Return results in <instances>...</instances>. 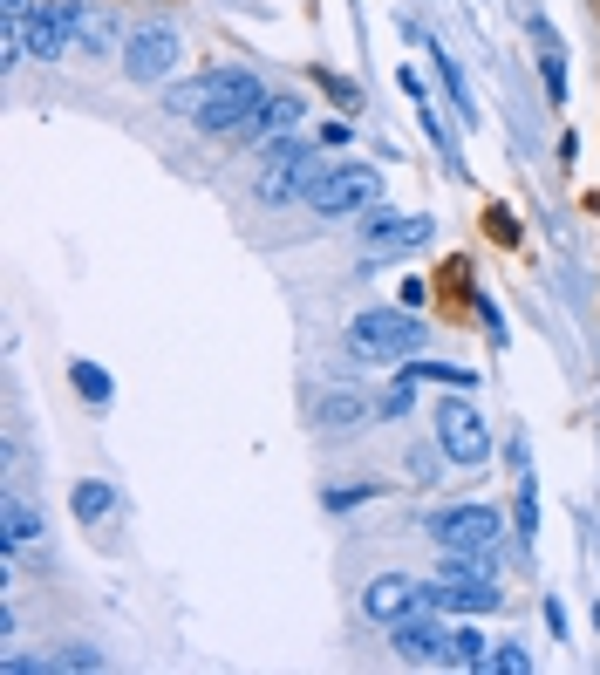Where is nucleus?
Returning <instances> with one entry per match:
<instances>
[{
	"label": "nucleus",
	"instance_id": "obj_15",
	"mask_svg": "<svg viewBox=\"0 0 600 675\" xmlns=\"http://www.w3.org/2000/svg\"><path fill=\"white\" fill-rule=\"evenodd\" d=\"M35 539H41V519L28 512V498H21V491H7V498H0V553L14 560V553H28Z\"/></svg>",
	"mask_w": 600,
	"mask_h": 675
},
{
	"label": "nucleus",
	"instance_id": "obj_10",
	"mask_svg": "<svg viewBox=\"0 0 600 675\" xmlns=\"http://www.w3.org/2000/svg\"><path fill=\"white\" fill-rule=\"evenodd\" d=\"M430 232H437L430 212H382V205H375L369 219H362V246H369V253H410Z\"/></svg>",
	"mask_w": 600,
	"mask_h": 675
},
{
	"label": "nucleus",
	"instance_id": "obj_2",
	"mask_svg": "<svg viewBox=\"0 0 600 675\" xmlns=\"http://www.w3.org/2000/svg\"><path fill=\"white\" fill-rule=\"evenodd\" d=\"M321 178H328V164H321V150H314V144L273 137V144H266L260 178H253V198H260V205H307Z\"/></svg>",
	"mask_w": 600,
	"mask_h": 675
},
{
	"label": "nucleus",
	"instance_id": "obj_27",
	"mask_svg": "<svg viewBox=\"0 0 600 675\" xmlns=\"http://www.w3.org/2000/svg\"><path fill=\"white\" fill-rule=\"evenodd\" d=\"M410 471H416V478H423V485H437V478H444V450L416 444V450H410Z\"/></svg>",
	"mask_w": 600,
	"mask_h": 675
},
{
	"label": "nucleus",
	"instance_id": "obj_19",
	"mask_svg": "<svg viewBox=\"0 0 600 675\" xmlns=\"http://www.w3.org/2000/svg\"><path fill=\"white\" fill-rule=\"evenodd\" d=\"M110 41H116V21H110V14H103V7H82V0H75V48H89V55H103Z\"/></svg>",
	"mask_w": 600,
	"mask_h": 675
},
{
	"label": "nucleus",
	"instance_id": "obj_30",
	"mask_svg": "<svg viewBox=\"0 0 600 675\" xmlns=\"http://www.w3.org/2000/svg\"><path fill=\"white\" fill-rule=\"evenodd\" d=\"M396 82H403V96H410V103H430V96H423V75H416V69H403Z\"/></svg>",
	"mask_w": 600,
	"mask_h": 675
},
{
	"label": "nucleus",
	"instance_id": "obj_13",
	"mask_svg": "<svg viewBox=\"0 0 600 675\" xmlns=\"http://www.w3.org/2000/svg\"><path fill=\"white\" fill-rule=\"evenodd\" d=\"M403 35H416V41H423V28H416V21H403ZM423 48H430V62H437V75H444V89H450V110H457V123L471 130V123H478V96H471V82H464V69L450 62V48H444V41H423Z\"/></svg>",
	"mask_w": 600,
	"mask_h": 675
},
{
	"label": "nucleus",
	"instance_id": "obj_29",
	"mask_svg": "<svg viewBox=\"0 0 600 675\" xmlns=\"http://www.w3.org/2000/svg\"><path fill=\"white\" fill-rule=\"evenodd\" d=\"M375 416H389V423H396V416H410V375H403V382L382 396V410H375Z\"/></svg>",
	"mask_w": 600,
	"mask_h": 675
},
{
	"label": "nucleus",
	"instance_id": "obj_5",
	"mask_svg": "<svg viewBox=\"0 0 600 675\" xmlns=\"http://www.w3.org/2000/svg\"><path fill=\"white\" fill-rule=\"evenodd\" d=\"M321 219H348V212H369V205H382V171L375 164H328V178L314 185V198H307Z\"/></svg>",
	"mask_w": 600,
	"mask_h": 675
},
{
	"label": "nucleus",
	"instance_id": "obj_17",
	"mask_svg": "<svg viewBox=\"0 0 600 675\" xmlns=\"http://www.w3.org/2000/svg\"><path fill=\"white\" fill-rule=\"evenodd\" d=\"M532 41H539V69H546V96L553 103H566V55H560V35L532 14Z\"/></svg>",
	"mask_w": 600,
	"mask_h": 675
},
{
	"label": "nucleus",
	"instance_id": "obj_7",
	"mask_svg": "<svg viewBox=\"0 0 600 675\" xmlns=\"http://www.w3.org/2000/svg\"><path fill=\"white\" fill-rule=\"evenodd\" d=\"M430 607H450V614H491V607H498V580H491V566L450 560L444 580L430 587Z\"/></svg>",
	"mask_w": 600,
	"mask_h": 675
},
{
	"label": "nucleus",
	"instance_id": "obj_16",
	"mask_svg": "<svg viewBox=\"0 0 600 675\" xmlns=\"http://www.w3.org/2000/svg\"><path fill=\"white\" fill-rule=\"evenodd\" d=\"M362 416H369V403H362V396H348V389H328V396L314 403V423H321L328 437H348Z\"/></svg>",
	"mask_w": 600,
	"mask_h": 675
},
{
	"label": "nucleus",
	"instance_id": "obj_18",
	"mask_svg": "<svg viewBox=\"0 0 600 675\" xmlns=\"http://www.w3.org/2000/svg\"><path fill=\"white\" fill-rule=\"evenodd\" d=\"M69 512H75V519H82V525L110 519V512H116V491L103 485V478H82V485L69 491Z\"/></svg>",
	"mask_w": 600,
	"mask_h": 675
},
{
	"label": "nucleus",
	"instance_id": "obj_12",
	"mask_svg": "<svg viewBox=\"0 0 600 675\" xmlns=\"http://www.w3.org/2000/svg\"><path fill=\"white\" fill-rule=\"evenodd\" d=\"M450 635L437 628V607H416L410 621H396V655L403 662H444Z\"/></svg>",
	"mask_w": 600,
	"mask_h": 675
},
{
	"label": "nucleus",
	"instance_id": "obj_14",
	"mask_svg": "<svg viewBox=\"0 0 600 675\" xmlns=\"http://www.w3.org/2000/svg\"><path fill=\"white\" fill-rule=\"evenodd\" d=\"M300 110H307V103H300V96H266L260 110L246 116V123H239V130H232V137H246V144H273V137H280V130H294L300 123Z\"/></svg>",
	"mask_w": 600,
	"mask_h": 675
},
{
	"label": "nucleus",
	"instance_id": "obj_24",
	"mask_svg": "<svg viewBox=\"0 0 600 675\" xmlns=\"http://www.w3.org/2000/svg\"><path fill=\"white\" fill-rule=\"evenodd\" d=\"M410 382H444V389H471L478 382V369H457V362H410Z\"/></svg>",
	"mask_w": 600,
	"mask_h": 675
},
{
	"label": "nucleus",
	"instance_id": "obj_26",
	"mask_svg": "<svg viewBox=\"0 0 600 675\" xmlns=\"http://www.w3.org/2000/svg\"><path fill=\"white\" fill-rule=\"evenodd\" d=\"M491 669L498 675H532V655H525L519 641H498V648H491Z\"/></svg>",
	"mask_w": 600,
	"mask_h": 675
},
{
	"label": "nucleus",
	"instance_id": "obj_23",
	"mask_svg": "<svg viewBox=\"0 0 600 675\" xmlns=\"http://www.w3.org/2000/svg\"><path fill=\"white\" fill-rule=\"evenodd\" d=\"M444 662H450V669H491V648H485V635L457 628V635H450V648H444Z\"/></svg>",
	"mask_w": 600,
	"mask_h": 675
},
{
	"label": "nucleus",
	"instance_id": "obj_4",
	"mask_svg": "<svg viewBox=\"0 0 600 675\" xmlns=\"http://www.w3.org/2000/svg\"><path fill=\"white\" fill-rule=\"evenodd\" d=\"M430 539L444 546L450 560L491 566V546H498V512H491V505H437V512H430Z\"/></svg>",
	"mask_w": 600,
	"mask_h": 675
},
{
	"label": "nucleus",
	"instance_id": "obj_20",
	"mask_svg": "<svg viewBox=\"0 0 600 675\" xmlns=\"http://www.w3.org/2000/svg\"><path fill=\"white\" fill-rule=\"evenodd\" d=\"M69 382H75V396H82V403H96V410H110L116 382H110V375H103V362H69Z\"/></svg>",
	"mask_w": 600,
	"mask_h": 675
},
{
	"label": "nucleus",
	"instance_id": "obj_21",
	"mask_svg": "<svg viewBox=\"0 0 600 675\" xmlns=\"http://www.w3.org/2000/svg\"><path fill=\"white\" fill-rule=\"evenodd\" d=\"M416 116H423V137L437 144V157H444V171H450V178H464V150H457V137L444 130V116L430 110V103H416Z\"/></svg>",
	"mask_w": 600,
	"mask_h": 675
},
{
	"label": "nucleus",
	"instance_id": "obj_6",
	"mask_svg": "<svg viewBox=\"0 0 600 675\" xmlns=\"http://www.w3.org/2000/svg\"><path fill=\"white\" fill-rule=\"evenodd\" d=\"M437 444H444L450 464H464V471H478L491 457V430H485V416L471 410V403H437Z\"/></svg>",
	"mask_w": 600,
	"mask_h": 675
},
{
	"label": "nucleus",
	"instance_id": "obj_31",
	"mask_svg": "<svg viewBox=\"0 0 600 675\" xmlns=\"http://www.w3.org/2000/svg\"><path fill=\"white\" fill-rule=\"evenodd\" d=\"M594 628H600V607H594Z\"/></svg>",
	"mask_w": 600,
	"mask_h": 675
},
{
	"label": "nucleus",
	"instance_id": "obj_28",
	"mask_svg": "<svg viewBox=\"0 0 600 675\" xmlns=\"http://www.w3.org/2000/svg\"><path fill=\"white\" fill-rule=\"evenodd\" d=\"M321 89H328V96H335V103H341V110H348V116L362 110V89H355L348 75H321Z\"/></svg>",
	"mask_w": 600,
	"mask_h": 675
},
{
	"label": "nucleus",
	"instance_id": "obj_8",
	"mask_svg": "<svg viewBox=\"0 0 600 675\" xmlns=\"http://www.w3.org/2000/svg\"><path fill=\"white\" fill-rule=\"evenodd\" d=\"M178 55H185L178 28H137V35L123 41V69H130V82H157V75H171V69H178Z\"/></svg>",
	"mask_w": 600,
	"mask_h": 675
},
{
	"label": "nucleus",
	"instance_id": "obj_25",
	"mask_svg": "<svg viewBox=\"0 0 600 675\" xmlns=\"http://www.w3.org/2000/svg\"><path fill=\"white\" fill-rule=\"evenodd\" d=\"M375 491H382L375 478H348V485H328V491H321V505H328V512H355V505H369Z\"/></svg>",
	"mask_w": 600,
	"mask_h": 675
},
{
	"label": "nucleus",
	"instance_id": "obj_9",
	"mask_svg": "<svg viewBox=\"0 0 600 675\" xmlns=\"http://www.w3.org/2000/svg\"><path fill=\"white\" fill-rule=\"evenodd\" d=\"M416 607H430V587H416L410 573H375L369 594H362V614H369V621H382V628L410 621Z\"/></svg>",
	"mask_w": 600,
	"mask_h": 675
},
{
	"label": "nucleus",
	"instance_id": "obj_1",
	"mask_svg": "<svg viewBox=\"0 0 600 675\" xmlns=\"http://www.w3.org/2000/svg\"><path fill=\"white\" fill-rule=\"evenodd\" d=\"M260 103H266V89H260V75H246V69H212V75H198V82H178L164 96V110L198 123L205 137H232Z\"/></svg>",
	"mask_w": 600,
	"mask_h": 675
},
{
	"label": "nucleus",
	"instance_id": "obj_22",
	"mask_svg": "<svg viewBox=\"0 0 600 675\" xmlns=\"http://www.w3.org/2000/svg\"><path fill=\"white\" fill-rule=\"evenodd\" d=\"M48 669L96 675V669H110V655H103V648H89V641H62V648H48Z\"/></svg>",
	"mask_w": 600,
	"mask_h": 675
},
{
	"label": "nucleus",
	"instance_id": "obj_11",
	"mask_svg": "<svg viewBox=\"0 0 600 675\" xmlns=\"http://www.w3.org/2000/svg\"><path fill=\"white\" fill-rule=\"evenodd\" d=\"M75 48V0H48L28 14V55L41 62H55V55H69Z\"/></svg>",
	"mask_w": 600,
	"mask_h": 675
},
{
	"label": "nucleus",
	"instance_id": "obj_3",
	"mask_svg": "<svg viewBox=\"0 0 600 675\" xmlns=\"http://www.w3.org/2000/svg\"><path fill=\"white\" fill-rule=\"evenodd\" d=\"M423 341H430V328L416 321L410 307H369V314H355L348 321V348L355 355H375V362H403V355H423Z\"/></svg>",
	"mask_w": 600,
	"mask_h": 675
}]
</instances>
